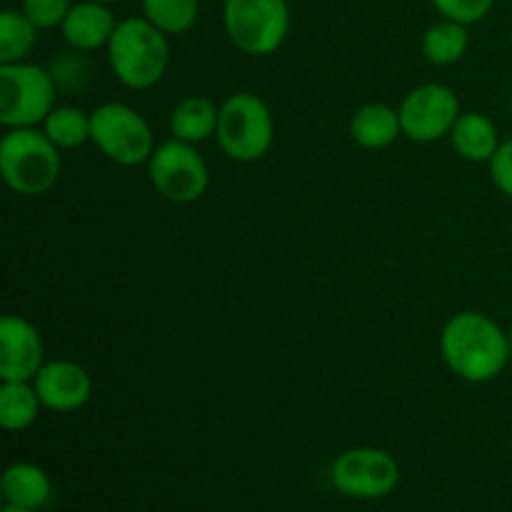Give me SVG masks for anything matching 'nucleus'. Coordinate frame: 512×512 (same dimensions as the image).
I'll return each instance as SVG.
<instances>
[{
	"label": "nucleus",
	"instance_id": "1",
	"mask_svg": "<svg viewBox=\"0 0 512 512\" xmlns=\"http://www.w3.org/2000/svg\"><path fill=\"white\" fill-rule=\"evenodd\" d=\"M440 355L450 373L473 385L498 378L512 358L508 333L490 315L478 310L455 313L443 325Z\"/></svg>",
	"mask_w": 512,
	"mask_h": 512
},
{
	"label": "nucleus",
	"instance_id": "2",
	"mask_svg": "<svg viewBox=\"0 0 512 512\" xmlns=\"http://www.w3.org/2000/svg\"><path fill=\"white\" fill-rule=\"evenodd\" d=\"M105 50L113 75L130 90H150L168 73V35L155 28L145 15L118 20V28Z\"/></svg>",
	"mask_w": 512,
	"mask_h": 512
},
{
	"label": "nucleus",
	"instance_id": "3",
	"mask_svg": "<svg viewBox=\"0 0 512 512\" xmlns=\"http://www.w3.org/2000/svg\"><path fill=\"white\" fill-rule=\"evenodd\" d=\"M63 170L60 148L43 128H10L0 138V175L13 193L38 198L55 188Z\"/></svg>",
	"mask_w": 512,
	"mask_h": 512
},
{
	"label": "nucleus",
	"instance_id": "4",
	"mask_svg": "<svg viewBox=\"0 0 512 512\" xmlns=\"http://www.w3.org/2000/svg\"><path fill=\"white\" fill-rule=\"evenodd\" d=\"M218 148L235 163H258L270 153L275 140V120L268 103L250 90L228 95L220 103Z\"/></svg>",
	"mask_w": 512,
	"mask_h": 512
},
{
	"label": "nucleus",
	"instance_id": "5",
	"mask_svg": "<svg viewBox=\"0 0 512 512\" xmlns=\"http://www.w3.org/2000/svg\"><path fill=\"white\" fill-rule=\"evenodd\" d=\"M53 73L40 65L10 63L0 65V123L10 128H40L55 108Z\"/></svg>",
	"mask_w": 512,
	"mask_h": 512
},
{
	"label": "nucleus",
	"instance_id": "6",
	"mask_svg": "<svg viewBox=\"0 0 512 512\" xmlns=\"http://www.w3.org/2000/svg\"><path fill=\"white\" fill-rule=\"evenodd\" d=\"M223 28L240 53L273 55L290 33L288 0H223Z\"/></svg>",
	"mask_w": 512,
	"mask_h": 512
},
{
	"label": "nucleus",
	"instance_id": "7",
	"mask_svg": "<svg viewBox=\"0 0 512 512\" xmlns=\"http://www.w3.org/2000/svg\"><path fill=\"white\" fill-rule=\"evenodd\" d=\"M90 115H93L90 143L110 163L123 165V168H138V165L148 163L150 155L158 148L150 123L128 103L110 100V103L98 105Z\"/></svg>",
	"mask_w": 512,
	"mask_h": 512
},
{
	"label": "nucleus",
	"instance_id": "8",
	"mask_svg": "<svg viewBox=\"0 0 512 512\" xmlns=\"http://www.w3.org/2000/svg\"><path fill=\"white\" fill-rule=\"evenodd\" d=\"M148 178L155 193L178 205H190L205 195L210 170L198 148L183 140H165L155 148L148 163Z\"/></svg>",
	"mask_w": 512,
	"mask_h": 512
},
{
	"label": "nucleus",
	"instance_id": "9",
	"mask_svg": "<svg viewBox=\"0 0 512 512\" xmlns=\"http://www.w3.org/2000/svg\"><path fill=\"white\" fill-rule=\"evenodd\" d=\"M330 483L345 498H388L400 485V465L388 450L350 448L333 460Z\"/></svg>",
	"mask_w": 512,
	"mask_h": 512
},
{
	"label": "nucleus",
	"instance_id": "10",
	"mask_svg": "<svg viewBox=\"0 0 512 512\" xmlns=\"http://www.w3.org/2000/svg\"><path fill=\"white\" fill-rule=\"evenodd\" d=\"M398 113L405 138L428 145L448 138L463 110L458 93L450 85L425 83L405 95Z\"/></svg>",
	"mask_w": 512,
	"mask_h": 512
},
{
	"label": "nucleus",
	"instance_id": "11",
	"mask_svg": "<svg viewBox=\"0 0 512 512\" xmlns=\"http://www.w3.org/2000/svg\"><path fill=\"white\" fill-rule=\"evenodd\" d=\"M45 365L43 335L30 320L5 315L0 320V380L33 383Z\"/></svg>",
	"mask_w": 512,
	"mask_h": 512
},
{
	"label": "nucleus",
	"instance_id": "12",
	"mask_svg": "<svg viewBox=\"0 0 512 512\" xmlns=\"http://www.w3.org/2000/svg\"><path fill=\"white\" fill-rule=\"evenodd\" d=\"M33 388L38 393L45 410L53 413H75L88 405L93 395L90 373L75 360H48L33 378Z\"/></svg>",
	"mask_w": 512,
	"mask_h": 512
},
{
	"label": "nucleus",
	"instance_id": "13",
	"mask_svg": "<svg viewBox=\"0 0 512 512\" xmlns=\"http://www.w3.org/2000/svg\"><path fill=\"white\" fill-rule=\"evenodd\" d=\"M115 28H118V18L110 5L100 0H80V3H73L70 13L60 23V35L78 53H93V50L108 48Z\"/></svg>",
	"mask_w": 512,
	"mask_h": 512
},
{
	"label": "nucleus",
	"instance_id": "14",
	"mask_svg": "<svg viewBox=\"0 0 512 512\" xmlns=\"http://www.w3.org/2000/svg\"><path fill=\"white\" fill-rule=\"evenodd\" d=\"M450 145L468 163H490L500 148V135L493 120L485 113H460L458 123L450 130Z\"/></svg>",
	"mask_w": 512,
	"mask_h": 512
},
{
	"label": "nucleus",
	"instance_id": "15",
	"mask_svg": "<svg viewBox=\"0 0 512 512\" xmlns=\"http://www.w3.org/2000/svg\"><path fill=\"white\" fill-rule=\"evenodd\" d=\"M403 135L398 108L388 103H368L350 118V138L365 150H385Z\"/></svg>",
	"mask_w": 512,
	"mask_h": 512
},
{
	"label": "nucleus",
	"instance_id": "16",
	"mask_svg": "<svg viewBox=\"0 0 512 512\" xmlns=\"http://www.w3.org/2000/svg\"><path fill=\"white\" fill-rule=\"evenodd\" d=\"M218 115L220 105H215L213 100L205 95H188L170 113V138L190 145L205 143V140L215 138Z\"/></svg>",
	"mask_w": 512,
	"mask_h": 512
},
{
	"label": "nucleus",
	"instance_id": "17",
	"mask_svg": "<svg viewBox=\"0 0 512 512\" xmlns=\"http://www.w3.org/2000/svg\"><path fill=\"white\" fill-rule=\"evenodd\" d=\"M0 490L5 503L25 510H43L53 498V483L48 473L35 463L10 465L0 480Z\"/></svg>",
	"mask_w": 512,
	"mask_h": 512
},
{
	"label": "nucleus",
	"instance_id": "18",
	"mask_svg": "<svg viewBox=\"0 0 512 512\" xmlns=\"http://www.w3.org/2000/svg\"><path fill=\"white\" fill-rule=\"evenodd\" d=\"M470 33L468 25L455 23V20L440 18L438 23L430 25L420 38V50H423L425 60L438 68H448V65L460 63L468 53Z\"/></svg>",
	"mask_w": 512,
	"mask_h": 512
},
{
	"label": "nucleus",
	"instance_id": "19",
	"mask_svg": "<svg viewBox=\"0 0 512 512\" xmlns=\"http://www.w3.org/2000/svg\"><path fill=\"white\" fill-rule=\"evenodd\" d=\"M40 403L33 383H10L0 380V425L8 433H23L38 420Z\"/></svg>",
	"mask_w": 512,
	"mask_h": 512
},
{
	"label": "nucleus",
	"instance_id": "20",
	"mask_svg": "<svg viewBox=\"0 0 512 512\" xmlns=\"http://www.w3.org/2000/svg\"><path fill=\"white\" fill-rule=\"evenodd\" d=\"M40 128L60 150H73L93 138V115L75 105H55Z\"/></svg>",
	"mask_w": 512,
	"mask_h": 512
},
{
	"label": "nucleus",
	"instance_id": "21",
	"mask_svg": "<svg viewBox=\"0 0 512 512\" xmlns=\"http://www.w3.org/2000/svg\"><path fill=\"white\" fill-rule=\"evenodd\" d=\"M38 43V28L20 8L0 13V65L23 63Z\"/></svg>",
	"mask_w": 512,
	"mask_h": 512
},
{
	"label": "nucleus",
	"instance_id": "22",
	"mask_svg": "<svg viewBox=\"0 0 512 512\" xmlns=\"http://www.w3.org/2000/svg\"><path fill=\"white\" fill-rule=\"evenodd\" d=\"M143 15L165 35H183L195 28L200 0H140Z\"/></svg>",
	"mask_w": 512,
	"mask_h": 512
},
{
	"label": "nucleus",
	"instance_id": "23",
	"mask_svg": "<svg viewBox=\"0 0 512 512\" xmlns=\"http://www.w3.org/2000/svg\"><path fill=\"white\" fill-rule=\"evenodd\" d=\"M430 5L438 10L440 18L455 20V23H463L470 28V25L488 18L495 0H430Z\"/></svg>",
	"mask_w": 512,
	"mask_h": 512
},
{
	"label": "nucleus",
	"instance_id": "24",
	"mask_svg": "<svg viewBox=\"0 0 512 512\" xmlns=\"http://www.w3.org/2000/svg\"><path fill=\"white\" fill-rule=\"evenodd\" d=\"M70 8L73 0H20V10L33 20L38 30L60 28Z\"/></svg>",
	"mask_w": 512,
	"mask_h": 512
},
{
	"label": "nucleus",
	"instance_id": "25",
	"mask_svg": "<svg viewBox=\"0 0 512 512\" xmlns=\"http://www.w3.org/2000/svg\"><path fill=\"white\" fill-rule=\"evenodd\" d=\"M488 168H490V178H493L495 188H498L503 195H508V198H512V138L500 143L498 153L493 155Z\"/></svg>",
	"mask_w": 512,
	"mask_h": 512
},
{
	"label": "nucleus",
	"instance_id": "26",
	"mask_svg": "<svg viewBox=\"0 0 512 512\" xmlns=\"http://www.w3.org/2000/svg\"><path fill=\"white\" fill-rule=\"evenodd\" d=\"M75 53H78V50H75ZM75 53H65L63 58H58L53 63V70H50V73H53V78H55V83L58 85H65V88H70V80H78L80 83V78L78 75H83L85 73V60L80 58V55H75Z\"/></svg>",
	"mask_w": 512,
	"mask_h": 512
},
{
	"label": "nucleus",
	"instance_id": "27",
	"mask_svg": "<svg viewBox=\"0 0 512 512\" xmlns=\"http://www.w3.org/2000/svg\"><path fill=\"white\" fill-rule=\"evenodd\" d=\"M3 512H38V510H25V508H18V505H5Z\"/></svg>",
	"mask_w": 512,
	"mask_h": 512
},
{
	"label": "nucleus",
	"instance_id": "28",
	"mask_svg": "<svg viewBox=\"0 0 512 512\" xmlns=\"http://www.w3.org/2000/svg\"><path fill=\"white\" fill-rule=\"evenodd\" d=\"M100 3H105V5H115V3H125V0H100Z\"/></svg>",
	"mask_w": 512,
	"mask_h": 512
},
{
	"label": "nucleus",
	"instance_id": "29",
	"mask_svg": "<svg viewBox=\"0 0 512 512\" xmlns=\"http://www.w3.org/2000/svg\"><path fill=\"white\" fill-rule=\"evenodd\" d=\"M508 340H510V355H512V328H510V333H508Z\"/></svg>",
	"mask_w": 512,
	"mask_h": 512
}]
</instances>
